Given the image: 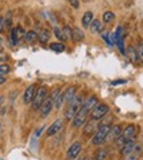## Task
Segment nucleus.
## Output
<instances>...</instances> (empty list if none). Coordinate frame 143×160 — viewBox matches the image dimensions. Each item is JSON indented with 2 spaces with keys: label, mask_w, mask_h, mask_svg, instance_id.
Listing matches in <instances>:
<instances>
[{
  "label": "nucleus",
  "mask_w": 143,
  "mask_h": 160,
  "mask_svg": "<svg viewBox=\"0 0 143 160\" xmlns=\"http://www.w3.org/2000/svg\"><path fill=\"white\" fill-rule=\"evenodd\" d=\"M98 103V99L95 97H89L82 103V106L79 107V110L77 111V114L73 118V126L74 127H82L86 122V119L89 117V114L91 112V110L94 108V106Z\"/></svg>",
  "instance_id": "nucleus-1"
},
{
  "label": "nucleus",
  "mask_w": 143,
  "mask_h": 160,
  "mask_svg": "<svg viewBox=\"0 0 143 160\" xmlns=\"http://www.w3.org/2000/svg\"><path fill=\"white\" fill-rule=\"evenodd\" d=\"M84 101H82V97L81 95H74V98L69 102V106H68L66 111H65V118L68 121L74 118V115L77 114V111L79 110V107L82 106Z\"/></svg>",
  "instance_id": "nucleus-2"
},
{
  "label": "nucleus",
  "mask_w": 143,
  "mask_h": 160,
  "mask_svg": "<svg viewBox=\"0 0 143 160\" xmlns=\"http://www.w3.org/2000/svg\"><path fill=\"white\" fill-rule=\"evenodd\" d=\"M110 126L111 124L109 123L107 121L100 124V127L97 128V131L94 132L93 140H91V142H93V144L100 146V144H102V143L106 140V135H107V131H109V128H110Z\"/></svg>",
  "instance_id": "nucleus-3"
},
{
  "label": "nucleus",
  "mask_w": 143,
  "mask_h": 160,
  "mask_svg": "<svg viewBox=\"0 0 143 160\" xmlns=\"http://www.w3.org/2000/svg\"><path fill=\"white\" fill-rule=\"evenodd\" d=\"M48 98V90L45 86H40L37 90H36V94L33 97V101H32V105H33V108L35 110H38L41 107L43 102Z\"/></svg>",
  "instance_id": "nucleus-4"
},
{
  "label": "nucleus",
  "mask_w": 143,
  "mask_h": 160,
  "mask_svg": "<svg viewBox=\"0 0 143 160\" xmlns=\"http://www.w3.org/2000/svg\"><path fill=\"white\" fill-rule=\"evenodd\" d=\"M109 112V106L105 103H97L94 108L91 110V119L93 121H101L102 118H105V115Z\"/></svg>",
  "instance_id": "nucleus-5"
},
{
  "label": "nucleus",
  "mask_w": 143,
  "mask_h": 160,
  "mask_svg": "<svg viewBox=\"0 0 143 160\" xmlns=\"http://www.w3.org/2000/svg\"><path fill=\"white\" fill-rule=\"evenodd\" d=\"M122 134V128L119 124H111L110 128L107 131V135H106V140L109 142H115L119 136Z\"/></svg>",
  "instance_id": "nucleus-6"
},
{
  "label": "nucleus",
  "mask_w": 143,
  "mask_h": 160,
  "mask_svg": "<svg viewBox=\"0 0 143 160\" xmlns=\"http://www.w3.org/2000/svg\"><path fill=\"white\" fill-rule=\"evenodd\" d=\"M82 150V144L79 142H74L73 144L69 147V150L66 152V158L69 160H76L77 156L79 155V152Z\"/></svg>",
  "instance_id": "nucleus-7"
},
{
  "label": "nucleus",
  "mask_w": 143,
  "mask_h": 160,
  "mask_svg": "<svg viewBox=\"0 0 143 160\" xmlns=\"http://www.w3.org/2000/svg\"><path fill=\"white\" fill-rule=\"evenodd\" d=\"M53 99L50 98H47L44 102H43V105H41V107L38 108L40 110V115H41V118H47L49 114H50V111H52V108H53Z\"/></svg>",
  "instance_id": "nucleus-8"
},
{
  "label": "nucleus",
  "mask_w": 143,
  "mask_h": 160,
  "mask_svg": "<svg viewBox=\"0 0 143 160\" xmlns=\"http://www.w3.org/2000/svg\"><path fill=\"white\" fill-rule=\"evenodd\" d=\"M62 124H64V121H62V119H57V121H54L52 124L49 126V128L47 130V135H48V136L56 135V134L62 128Z\"/></svg>",
  "instance_id": "nucleus-9"
},
{
  "label": "nucleus",
  "mask_w": 143,
  "mask_h": 160,
  "mask_svg": "<svg viewBox=\"0 0 143 160\" xmlns=\"http://www.w3.org/2000/svg\"><path fill=\"white\" fill-rule=\"evenodd\" d=\"M135 140L134 139H130L127 140L126 143H123V146L121 147V155L122 156H127L129 153H131L134 151V148H135Z\"/></svg>",
  "instance_id": "nucleus-10"
},
{
  "label": "nucleus",
  "mask_w": 143,
  "mask_h": 160,
  "mask_svg": "<svg viewBox=\"0 0 143 160\" xmlns=\"http://www.w3.org/2000/svg\"><path fill=\"white\" fill-rule=\"evenodd\" d=\"M36 86L35 85H29V86L27 88V90L24 91V97H23V99H24L25 103H32L33 101V97L36 94Z\"/></svg>",
  "instance_id": "nucleus-11"
},
{
  "label": "nucleus",
  "mask_w": 143,
  "mask_h": 160,
  "mask_svg": "<svg viewBox=\"0 0 143 160\" xmlns=\"http://www.w3.org/2000/svg\"><path fill=\"white\" fill-rule=\"evenodd\" d=\"M125 54H127V57L130 58V61L133 62V64H136V62L139 61V58H138V53H136V48H134V47H129Z\"/></svg>",
  "instance_id": "nucleus-12"
},
{
  "label": "nucleus",
  "mask_w": 143,
  "mask_h": 160,
  "mask_svg": "<svg viewBox=\"0 0 143 160\" xmlns=\"http://www.w3.org/2000/svg\"><path fill=\"white\" fill-rule=\"evenodd\" d=\"M93 20H94L93 12H91V11H86V12L84 13V16H82V25H84V28H89Z\"/></svg>",
  "instance_id": "nucleus-13"
},
{
  "label": "nucleus",
  "mask_w": 143,
  "mask_h": 160,
  "mask_svg": "<svg viewBox=\"0 0 143 160\" xmlns=\"http://www.w3.org/2000/svg\"><path fill=\"white\" fill-rule=\"evenodd\" d=\"M95 123L97 121H93V119H90V121L86 123V126H85V128H84V134L85 135H91V134H94L95 132Z\"/></svg>",
  "instance_id": "nucleus-14"
},
{
  "label": "nucleus",
  "mask_w": 143,
  "mask_h": 160,
  "mask_svg": "<svg viewBox=\"0 0 143 160\" xmlns=\"http://www.w3.org/2000/svg\"><path fill=\"white\" fill-rule=\"evenodd\" d=\"M74 95H76V88H74V86L68 88L64 91V101L66 102V103H69V102L74 98Z\"/></svg>",
  "instance_id": "nucleus-15"
},
{
  "label": "nucleus",
  "mask_w": 143,
  "mask_h": 160,
  "mask_svg": "<svg viewBox=\"0 0 143 160\" xmlns=\"http://www.w3.org/2000/svg\"><path fill=\"white\" fill-rule=\"evenodd\" d=\"M89 29L91 33H97V32H101L102 31V22L100 20H93L91 24L89 27Z\"/></svg>",
  "instance_id": "nucleus-16"
},
{
  "label": "nucleus",
  "mask_w": 143,
  "mask_h": 160,
  "mask_svg": "<svg viewBox=\"0 0 143 160\" xmlns=\"http://www.w3.org/2000/svg\"><path fill=\"white\" fill-rule=\"evenodd\" d=\"M37 37H38L40 42H47L49 40V37H50V32L48 29H41L37 33Z\"/></svg>",
  "instance_id": "nucleus-17"
},
{
  "label": "nucleus",
  "mask_w": 143,
  "mask_h": 160,
  "mask_svg": "<svg viewBox=\"0 0 143 160\" xmlns=\"http://www.w3.org/2000/svg\"><path fill=\"white\" fill-rule=\"evenodd\" d=\"M107 159V148H100L98 151L95 152L94 155V160H106Z\"/></svg>",
  "instance_id": "nucleus-18"
},
{
  "label": "nucleus",
  "mask_w": 143,
  "mask_h": 160,
  "mask_svg": "<svg viewBox=\"0 0 143 160\" xmlns=\"http://www.w3.org/2000/svg\"><path fill=\"white\" fill-rule=\"evenodd\" d=\"M140 151H142V147H140V146H135L134 151L131 152V153H129V155L126 156L125 160H138V155H139Z\"/></svg>",
  "instance_id": "nucleus-19"
},
{
  "label": "nucleus",
  "mask_w": 143,
  "mask_h": 160,
  "mask_svg": "<svg viewBox=\"0 0 143 160\" xmlns=\"http://www.w3.org/2000/svg\"><path fill=\"white\" fill-rule=\"evenodd\" d=\"M24 38H25V41H27V42H35L36 40H38V37H37V32H35V31H28V32L25 33Z\"/></svg>",
  "instance_id": "nucleus-20"
},
{
  "label": "nucleus",
  "mask_w": 143,
  "mask_h": 160,
  "mask_svg": "<svg viewBox=\"0 0 143 160\" xmlns=\"http://www.w3.org/2000/svg\"><path fill=\"white\" fill-rule=\"evenodd\" d=\"M85 38V35H84V32L79 29V28H74L73 29V40L74 41H82V40Z\"/></svg>",
  "instance_id": "nucleus-21"
},
{
  "label": "nucleus",
  "mask_w": 143,
  "mask_h": 160,
  "mask_svg": "<svg viewBox=\"0 0 143 160\" xmlns=\"http://www.w3.org/2000/svg\"><path fill=\"white\" fill-rule=\"evenodd\" d=\"M50 49L53 50V52H57V53H61L65 50V45L62 42H52L50 44Z\"/></svg>",
  "instance_id": "nucleus-22"
},
{
  "label": "nucleus",
  "mask_w": 143,
  "mask_h": 160,
  "mask_svg": "<svg viewBox=\"0 0 143 160\" xmlns=\"http://www.w3.org/2000/svg\"><path fill=\"white\" fill-rule=\"evenodd\" d=\"M62 102H64V93H60L57 94V97L54 98V101H53V105L56 106V108H60L61 106H62Z\"/></svg>",
  "instance_id": "nucleus-23"
},
{
  "label": "nucleus",
  "mask_w": 143,
  "mask_h": 160,
  "mask_svg": "<svg viewBox=\"0 0 143 160\" xmlns=\"http://www.w3.org/2000/svg\"><path fill=\"white\" fill-rule=\"evenodd\" d=\"M54 36L60 40L61 42H64V41H66V38H65V36H64V32H62V29H60V28H54Z\"/></svg>",
  "instance_id": "nucleus-24"
},
{
  "label": "nucleus",
  "mask_w": 143,
  "mask_h": 160,
  "mask_svg": "<svg viewBox=\"0 0 143 160\" xmlns=\"http://www.w3.org/2000/svg\"><path fill=\"white\" fill-rule=\"evenodd\" d=\"M114 19H115V15H114L111 11H106L104 13V21L105 22H111Z\"/></svg>",
  "instance_id": "nucleus-25"
},
{
  "label": "nucleus",
  "mask_w": 143,
  "mask_h": 160,
  "mask_svg": "<svg viewBox=\"0 0 143 160\" xmlns=\"http://www.w3.org/2000/svg\"><path fill=\"white\" fill-rule=\"evenodd\" d=\"M62 32H64V36H65L66 40L68 38L73 40V29L70 27H64V28H62Z\"/></svg>",
  "instance_id": "nucleus-26"
},
{
  "label": "nucleus",
  "mask_w": 143,
  "mask_h": 160,
  "mask_svg": "<svg viewBox=\"0 0 143 160\" xmlns=\"http://www.w3.org/2000/svg\"><path fill=\"white\" fill-rule=\"evenodd\" d=\"M11 70V68L7 65V64H0V76H5V74H8Z\"/></svg>",
  "instance_id": "nucleus-27"
},
{
  "label": "nucleus",
  "mask_w": 143,
  "mask_h": 160,
  "mask_svg": "<svg viewBox=\"0 0 143 160\" xmlns=\"http://www.w3.org/2000/svg\"><path fill=\"white\" fill-rule=\"evenodd\" d=\"M11 40H12V44H13V45H18V42H19V36H18V32H16V28L11 31Z\"/></svg>",
  "instance_id": "nucleus-28"
},
{
  "label": "nucleus",
  "mask_w": 143,
  "mask_h": 160,
  "mask_svg": "<svg viewBox=\"0 0 143 160\" xmlns=\"http://www.w3.org/2000/svg\"><path fill=\"white\" fill-rule=\"evenodd\" d=\"M136 53H138V58L143 64V44H139L138 48H136Z\"/></svg>",
  "instance_id": "nucleus-29"
},
{
  "label": "nucleus",
  "mask_w": 143,
  "mask_h": 160,
  "mask_svg": "<svg viewBox=\"0 0 143 160\" xmlns=\"http://www.w3.org/2000/svg\"><path fill=\"white\" fill-rule=\"evenodd\" d=\"M68 2H69V4L72 5V7H74V8L79 7V0H68Z\"/></svg>",
  "instance_id": "nucleus-30"
},
{
  "label": "nucleus",
  "mask_w": 143,
  "mask_h": 160,
  "mask_svg": "<svg viewBox=\"0 0 143 160\" xmlns=\"http://www.w3.org/2000/svg\"><path fill=\"white\" fill-rule=\"evenodd\" d=\"M4 28H5V20L4 18H0V33L4 31Z\"/></svg>",
  "instance_id": "nucleus-31"
},
{
  "label": "nucleus",
  "mask_w": 143,
  "mask_h": 160,
  "mask_svg": "<svg viewBox=\"0 0 143 160\" xmlns=\"http://www.w3.org/2000/svg\"><path fill=\"white\" fill-rule=\"evenodd\" d=\"M16 32H18V36H19V38H20L21 36H25V35H24V29H23L21 27H18V28H16Z\"/></svg>",
  "instance_id": "nucleus-32"
},
{
  "label": "nucleus",
  "mask_w": 143,
  "mask_h": 160,
  "mask_svg": "<svg viewBox=\"0 0 143 160\" xmlns=\"http://www.w3.org/2000/svg\"><path fill=\"white\" fill-rule=\"evenodd\" d=\"M122 83H126V79H118V81H113V82H111L113 86H117V85H122Z\"/></svg>",
  "instance_id": "nucleus-33"
},
{
  "label": "nucleus",
  "mask_w": 143,
  "mask_h": 160,
  "mask_svg": "<svg viewBox=\"0 0 143 160\" xmlns=\"http://www.w3.org/2000/svg\"><path fill=\"white\" fill-rule=\"evenodd\" d=\"M4 82H5V77L0 76V85H2V83H4Z\"/></svg>",
  "instance_id": "nucleus-34"
},
{
  "label": "nucleus",
  "mask_w": 143,
  "mask_h": 160,
  "mask_svg": "<svg viewBox=\"0 0 143 160\" xmlns=\"http://www.w3.org/2000/svg\"><path fill=\"white\" fill-rule=\"evenodd\" d=\"M79 160H89V158H88V156H84V158H81Z\"/></svg>",
  "instance_id": "nucleus-35"
},
{
  "label": "nucleus",
  "mask_w": 143,
  "mask_h": 160,
  "mask_svg": "<svg viewBox=\"0 0 143 160\" xmlns=\"http://www.w3.org/2000/svg\"><path fill=\"white\" fill-rule=\"evenodd\" d=\"M3 52V47H2V45H0V53H2Z\"/></svg>",
  "instance_id": "nucleus-36"
},
{
  "label": "nucleus",
  "mask_w": 143,
  "mask_h": 160,
  "mask_svg": "<svg viewBox=\"0 0 143 160\" xmlns=\"http://www.w3.org/2000/svg\"><path fill=\"white\" fill-rule=\"evenodd\" d=\"M2 42H3V40H2V37H0V45H2Z\"/></svg>",
  "instance_id": "nucleus-37"
},
{
  "label": "nucleus",
  "mask_w": 143,
  "mask_h": 160,
  "mask_svg": "<svg viewBox=\"0 0 143 160\" xmlns=\"http://www.w3.org/2000/svg\"><path fill=\"white\" fill-rule=\"evenodd\" d=\"M0 64H2V60H0Z\"/></svg>",
  "instance_id": "nucleus-38"
},
{
  "label": "nucleus",
  "mask_w": 143,
  "mask_h": 160,
  "mask_svg": "<svg viewBox=\"0 0 143 160\" xmlns=\"http://www.w3.org/2000/svg\"><path fill=\"white\" fill-rule=\"evenodd\" d=\"M142 160H143V159H142Z\"/></svg>",
  "instance_id": "nucleus-39"
}]
</instances>
